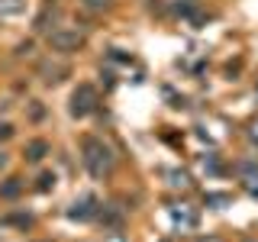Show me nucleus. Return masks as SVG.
Returning <instances> with one entry per match:
<instances>
[{"label":"nucleus","mask_w":258,"mask_h":242,"mask_svg":"<svg viewBox=\"0 0 258 242\" xmlns=\"http://www.w3.org/2000/svg\"><path fill=\"white\" fill-rule=\"evenodd\" d=\"M84 7H87V10H107L110 0H84Z\"/></svg>","instance_id":"8"},{"label":"nucleus","mask_w":258,"mask_h":242,"mask_svg":"<svg viewBox=\"0 0 258 242\" xmlns=\"http://www.w3.org/2000/svg\"><path fill=\"white\" fill-rule=\"evenodd\" d=\"M0 194H4V197H16V194H20V184H16V177H13V184H7Z\"/></svg>","instance_id":"9"},{"label":"nucleus","mask_w":258,"mask_h":242,"mask_svg":"<svg viewBox=\"0 0 258 242\" xmlns=\"http://www.w3.org/2000/svg\"><path fill=\"white\" fill-rule=\"evenodd\" d=\"M16 13H23V0H0V20L16 16Z\"/></svg>","instance_id":"5"},{"label":"nucleus","mask_w":258,"mask_h":242,"mask_svg":"<svg viewBox=\"0 0 258 242\" xmlns=\"http://www.w3.org/2000/svg\"><path fill=\"white\" fill-rule=\"evenodd\" d=\"M10 133H13V129H10V126H7V123H4V126H0V139H7V136H10Z\"/></svg>","instance_id":"12"},{"label":"nucleus","mask_w":258,"mask_h":242,"mask_svg":"<svg viewBox=\"0 0 258 242\" xmlns=\"http://www.w3.org/2000/svg\"><path fill=\"white\" fill-rule=\"evenodd\" d=\"M94 107H97V91L91 84H78V91L71 94V113L87 116V113H94Z\"/></svg>","instance_id":"3"},{"label":"nucleus","mask_w":258,"mask_h":242,"mask_svg":"<svg viewBox=\"0 0 258 242\" xmlns=\"http://www.w3.org/2000/svg\"><path fill=\"white\" fill-rule=\"evenodd\" d=\"M168 184H171V188L187 191V188H190V174H187V171H168Z\"/></svg>","instance_id":"6"},{"label":"nucleus","mask_w":258,"mask_h":242,"mask_svg":"<svg viewBox=\"0 0 258 242\" xmlns=\"http://www.w3.org/2000/svg\"><path fill=\"white\" fill-rule=\"evenodd\" d=\"M48 45L55 48V52H78L81 45H84V32H78L75 26H58L48 32Z\"/></svg>","instance_id":"2"},{"label":"nucleus","mask_w":258,"mask_h":242,"mask_svg":"<svg viewBox=\"0 0 258 242\" xmlns=\"http://www.w3.org/2000/svg\"><path fill=\"white\" fill-rule=\"evenodd\" d=\"M171 223L177 229H194V226H197V210L190 204H174L171 207Z\"/></svg>","instance_id":"4"},{"label":"nucleus","mask_w":258,"mask_h":242,"mask_svg":"<svg viewBox=\"0 0 258 242\" xmlns=\"http://www.w3.org/2000/svg\"><path fill=\"white\" fill-rule=\"evenodd\" d=\"M248 136H252V142H258V119L252 123V129H248Z\"/></svg>","instance_id":"10"},{"label":"nucleus","mask_w":258,"mask_h":242,"mask_svg":"<svg viewBox=\"0 0 258 242\" xmlns=\"http://www.w3.org/2000/svg\"><path fill=\"white\" fill-rule=\"evenodd\" d=\"M48 152V145L45 142H29V149H26V155H29V161H39Z\"/></svg>","instance_id":"7"},{"label":"nucleus","mask_w":258,"mask_h":242,"mask_svg":"<svg viewBox=\"0 0 258 242\" xmlns=\"http://www.w3.org/2000/svg\"><path fill=\"white\" fill-rule=\"evenodd\" d=\"M81 161H84V168L94 177H107L113 171V165H116V155H113V149L103 139L87 136V139L81 142Z\"/></svg>","instance_id":"1"},{"label":"nucleus","mask_w":258,"mask_h":242,"mask_svg":"<svg viewBox=\"0 0 258 242\" xmlns=\"http://www.w3.org/2000/svg\"><path fill=\"white\" fill-rule=\"evenodd\" d=\"M245 242H258V239H245Z\"/></svg>","instance_id":"13"},{"label":"nucleus","mask_w":258,"mask_h":242,"mask_svg":"<svg viewBox=\"0 0 258 242\" xmlns=\"http://www.w3.org/2000/svg\"><path fill=\"white\" fill-rule=\"evenodd\" d=\"M197 242H226V239H220V236H200Z\"/></svg>","instance_id":"11"}]
</instances>
